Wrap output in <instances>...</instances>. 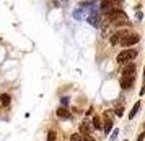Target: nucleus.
<instances>
[{
  "label": "nucleus",
  "mask_w": 145,
  "mask_h": 141,
  "mask_svg": "<svg viewBox=\"0 0 145 141\" xmlns=\"http://www.w3.org/2000/svg\"><path fill=\"white\" fill-rule=\"evenodd\" d=\"M93 128L95 130H101V121H99V117H93Z\"/></svg>",
  "instance_id": "nucleus-11"
},
{
  "label": "nucleus",
  "mask_w": 145,
  "mask_h": 141,
  "mask_svg": "<svg viewBox=\"0 0 145 141\" xmlns=\"http://www.w3.org/2000/svg\"><path fill=\"white\" fill-rule=\"evenodd\" d=\"M138 41H140V36H138V34L127 33L119 43H121V46H132V44H137Z\"/></svg>",
  "instance_id": "nucleus-2"
},
{
  "label": "nucleus",
  "mask_w": 145,
  "mask_h": 141,
  "mask_svg": "<svg viewBox=\"0 0 145 141\" xmlns=\"http://www.w3.org/2000/svg\"><path fill=\"white\" fill-rule=\"evenodd\" d=\"M138 108H140V102H137V103H135V105H134V108H132V112L131 113H129V118H134V117H135V115H137V112H138Z\"/></svg>",
  "instance_id": "nucleus-10"
},
{
  "label": "nucleus",
  "mask_w": 145,
  "mask_h": 141,
  "mask_svg": "<svg viewBox=\"0 0 145 141\" xmlns=\"http://www.w3.org/2000/svg\"><path fill=\"white\" fill-rule=\"evenodd\" d=\"M0 103H2L3 107H7L8 103H10V95L8 94H0Z\"/></svg>",
  "instance_id": "nucleus-8"
},
{
  "label": "nucleus",
  "mask_w": 145,
  "mask_h": 141,
  "mask_svg": "<svg viewBox=\"0 0 145 141\" xmlns=\"http://www.w3.org/2000/svg\"><path fill=\"white\" fill-rule=\"evenodd\" d=\"M80 133L82 134H90V125H88L86 121L82 123V126H80Z\"/></svg>",
  "instance_id": "nucleus-9"
},
{
  "label": "nucleus",
  "mask_w": 145,
  "mask_h": 141,
  "mask_svg": "<svg viewBox=\"0 0 145 141\" xmlns=\"http://www.w3.org/2000/svg\"><path fill=\"white\" fill-rule=\"evenodd\" d=\"M103 130H105L106 134L112 130V120H111V118H106V120H105V126H103Z\"/></svg>",
  "instance_id": "nucleus-7"
},
{
  "label": "nucleus",
  "mask_w": 145,
  "mask_h": 141,
  "mask_svg": "<svg viewBox=\"0 0 145 141\" xmlns=\"http://www.w3.org/2000/svg\"><path fill=\"white\" fill-rule=\"evenodd\" d=\"M144 138H145V133H142L140 136H138V140H137V141H144Z\"/></svg>",
  "instance_id": "nucleus-17"
},
{
  "label": "nucleus",
  "mask_w": 145,
  "mask_h": 141,
  "mask_svg": "<svg viewBox=\"0 0 145 141\" xmlns=\"http://www.w3.org/2000/svg\"><path fill=\"white\" fill-rule=\"evenodd\" d=\"M134 81H135L134 75H121V87L124 89V90H127V89L132 87Z\"/></svg>",
  "instance_id": "nucleus-3"
},
{
  "label": "nucleus",
  "mask_w": 145,
  "mask_h": 141,
  "mask_svg": "<svg viewBox=\"0 0 145 141\" xmlns=\"http://www.w3.org/2000/svg\"><path fill=\"white\" fill-rule=\"evenodd\" d=\"M47 141H56V133L54 131H49L47 133Z\"/></svg>",
  "instance_id": "nucleus-13"
},
{
  "label": "nucleus",
  "mask_w": 145,
  "mask_h": 141,
  "mask_svg": "<svg viewBox=\"0 0 145 141\" xmlns=\"http://www.w3.org/2000/svg\"><path fill=\"white\" fill-rule=\"evenodd\" d=\"M134 72H135V64L129 62V64L124 67V71H122V75H134Z\"/></svg>",
  "instance_id": "nucleus-5"
},
{
  "label": "nucleus",
  "mask_w": 145,
  "mask_h": 141,
  "mask_svg": "<svg viewBox=\"0 0 145 141\" xmlns=\"http://www.w3.org/2000/svg\"><path fill=\"white\" fill-rule=\"evenodd\" d=\"M60 100H62V107H65V105H69V99H67V97H62Z\"/></svg>",
  "instance_id": "nucleus-15"
},
{
  "label": "nucleus",
  "mask_w": 145,
  "mask_h": 141,
  "mask_svg": "<svg viewBox=\"0 0 145 141\" xmlns=\"http://www.w3.org/2000/svg\"><path fill=\"white\" fill-rule=\"evenodd\" d=\"M57 117H59V118H70V112H69V108L60 107L59 110H57Z\"/></svg>",
  "instance_id": "nucleus-6"
},
{
  "label": "nucleus",
  "mask_w": 145,
  "mask_h": 141,
  "mask_svg": "<svg viewBox=\"0 0 145 141\" xmlns=\"http://www.w3.org/2000/svg\"><path fill=\"white\" fill-rule=\"evenodd\" d=\"M70 141H83V134L82 133H73L70 136Z\"/></svg>",
  "instance_id": "nucleus-12"
},
{
  "label": "nucleus",
  "mask_w": 145,
  "mask_h": 141,
  "mask_svg": "<svg viewBox=\"0 0 145 141\" xmlns=\"http://www.w3.org/2000/svg\"><path fill=\"white\" fill-rule=\"evenodd\" d=\"M118 134H119V130H114V131H112V134H111V141L116 140V138H118Z\"/></svg>",
  "instance_id": "nucleus-14"
},
{
  "label": "nucleus",
  "mask_w": 145,
  "mask_h": 141,
  "mask_svg": "<svg viewBox=\"0 0 145 141\" xmlns=\"http://www.w3.org/2000/svg\"><path fill=\"white\" fill-rule=\"evenodd\" d=\"M112 3H114V0H103V2H101V10H103L105 13L111 12L112 8H116Z\"/></svg>",
  "instance_id": "nucleus-4"
},
{
  "label": "nucleus",
  "mask_w": 145,
  "mask_h": 141,
  "mask_svg": "<svg viewBox=\"0 0 145 141\" xmlns=\"http://www.w3.org/2000/svg\"><path fill=\"white\" fill-rule=\"evenodd\" d=\"M83 141H95V140H91L90 134H83Z\"/></svg>",
  "instance_id": "nucleus-16"
},
{
  "label": "nucleus",
  "mask_w": 145,
  "mask_h": 141,
  "mask_svg": "<svg viewBox=\"0 0 145 141\" xmlns=\"http://www.w3.org/2000/svg\"><path fill=\"white\" fill-rule=\"evenodd\" d=\"M135 56H137V51H135V49H122V51L118 54L116 61H118V64H127V62H131Z\"/></svg>",
  "instance_id": "nucleus-1"
}]
</instances>
